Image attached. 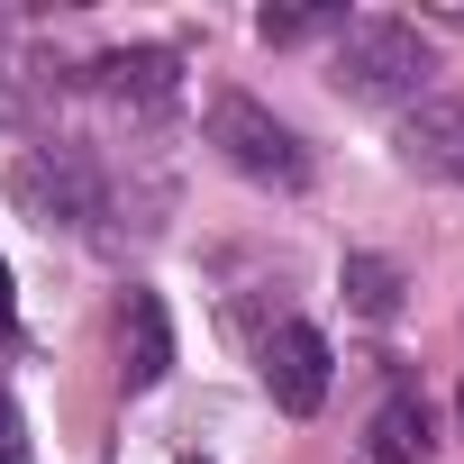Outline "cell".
Listing matches in <instances>:
<instances>
[{
  "label": "cell",
  "mask_w": 464,
  "mask_h": 464,
  "mask_svg": "<svg viewBox=\"0 0 464 464\" xmlns=\"http://www.w3.org/2000/svg\"><path fill=\"white\" fill-rule=\"evenodd\" d=\"M328 82L346 101H419L428 92V37L410 19H346V37L328 55Z\"/></svg>",
  "instance_id": "6da1fadb"
},
{
  "label": "cell",
  "mask_w": 464,
  "mask_h": 464,
  "mask_svg": "<svg viewBox=\"0 0 464 464\" xmlns=\"http://www.w3.org/2000/svg\"><path fill=\"white\" fill-rule=\"evenodd\" d=\"M209 146L237 164L246 182H274V191H301L310 182V146L292 119H274L256 92H209Z\"/></svg>",
  "instance_id": "7a4b0ae2"
},
{
  "label": "cell",
  "mask_w": 464,
  "mask_h": 464,
  "mask_svg": "<svg viewBox=\"0 0 464 464\" xmlns=\"http://www.w3.org/2000/svg\"><path fill=\"white\" fill-rule=\"evenodd\" d=\"M10 209H19L28 227H46V237H55V227L73 237V227H92V218H101V182H92V164H82V155L28 146V155L10 164Z\"/></svg>",
  "instance_id": "3957f363"
},
{
  "label": "cell",
  "mask_w": 464,
  "mask_h": 464,
  "mask_svg": "<svg viewBox=\"0 0 464 464\" xmlns=\"http://www.w3.org/2000/svg\"><path fill=\"white\" fill-rule=\"evenodd\" d=\"M392 155L419 173V182H464V101L446 92H419L392 128Z\"/></svg>",
  "instance_id": "277c9868"
},
{
  "label": "cell",
  "mask_w": 464,
  "mask_h": 464,
  "mask_svg": "<svg viewBox=\"0 0 464 464\" xmlns=\"http://www.w3.org/2000/svg\"><path fill=\"white\" fill-rule=\"evenodd\" d=\"M92 92L119 101V110H137V119H155V110L182 101V55L173 46H119V55L92 64Z\"/></svg>",
  "instance_id": "5b68a950"
},
{
  "label": "cell",
  "mask_w": 464,
  "mask_h": 464,
  "mask_svg": "<svg viewBox=\"0 0 464 464\" xmlns=\"http://www.w3.org/2000/svg\"><path fill=\"white\" fill-rule=\"evenodd\" d=\"M265 392H274L292 419H310V410L328 401V337L301 328V319L274 328V337H265Z\"/></svg>",
  "instance_id": "8992f818"
},
{
  "label": "cell",
  "mask_w": 464,
  "mask_h": 464,
  "mask_svg": "<svg viewBox=\"0 0 464 464\" xmlns=\"http://www.w3.org/2000/svg\"><path fill=\"white\" fill-rule=\"evenodd\" d=\"M119 373H128V392H155L173 373V319H164L155 292H128L119 301Z\"/></svg>",
  "instance_id": "52a82bcc"
},
{
  "label": "cell",
  "mask_w": 464,
  "mask_h": 464,
  "mask_svg": "<svg viewBox=\"0 0 464 464\" xmlns=\"http://www.w3.org/2000/svg\"><path fill=\"white\" fill-rule=\"evenodd\" d=\"M428 455V401L419 392H392L364 428V464H419Z\"/></svg>",
  "instance_id": "ba28073f"
},
{
  "label": "cell",
  "mask_w": 464,
  "mask_h": 464,
  "mask_svg": "<svg viewBox=\"0 0 464 464\" xmlns=\"http://www.w3.org/2000/svg\"><path fill=\"white\" fill-rule=\"evenodd\" d=\"M265 46H310V37H346V10H256Z\"/></svg>",
  "instance_id": "9c48e42d"
},
{
  "label": "cell",
  "mask_w": 464,
  "mask_h": 464,
  "mask_svg": "<svg viewBox=\"0 0 464 464\" xmlns=\"http://www.w3.org/2000/svg\"><path fill=\"white\" fill-rule=\"evenodd\" d=\"M346 292H355L364 319H392V310H401V274H392L382 256H346Z\"/></svg>",
  "instance_id": "30bf717a"
},
{
  "label": "cell",
  "mask_w": 464,
  "mask_h": 464,
  "mask_svg": "<svg viewBox=\"0 0 464 464\" xmlns=\"http://www.w3.org/2000/svg\"><path fill=\"white\" fill-rule=\"evenodd\" d=\"M19 455V410H10V392H0V464Z\"/></svg>",
  "instance_id": "8fae6325"
},
{
  "label": "cell",
  "mask_w": 464,
  "mask_h": 464,
  "mask_svg": "<svg viewBox=\"0 0 464 464\" xmlns=\"http://www.w3.org/2000/svg\"><path fill=\"white\" fill-rule=\"evenodd\" d=\"M19 328V301H10V265H0V337Z\"/></svg>",
  "instance_id": "7c38bea8"
}]
</instances>
